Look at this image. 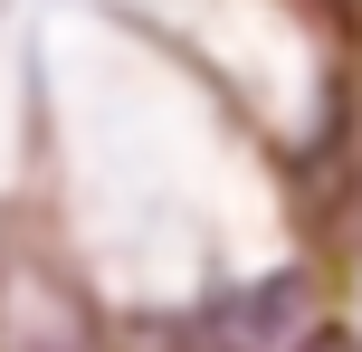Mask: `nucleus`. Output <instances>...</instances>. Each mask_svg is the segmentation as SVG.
Masks as SVG:
<instances>
[{
  "label": "nucleus",
  "mask_w": 362,
  "mask_h": 352,
  "mask_svg": "<svg viewBox=\"0 0 362 352\" xmlns=\"http://www.w3.org/2000/svg\"><path fill=\"white\" fill-rule=\"evenodd\" d=\"M315 324V286L305 267H276V277L219 286L191 324H181V352H296V334Z\"/></svg>",
  "instance_id": "f257e3e1"
},
{
  "label": "nucleus",
  "mask_w": 362,
  "mask_h": 352,
  "mask_svg": "<svg viewBox=\"0 0 362 352\" xmlns=\"http://www.w3.org/2000/svg\"><path fill=\"white\" fill-rule=\"evenodd\" d=\"M296 352H362V334H344V324H305Z\"/></svg>",
  "instance_id": "f03ea898"
}]
</instances>
